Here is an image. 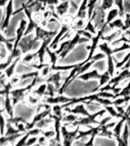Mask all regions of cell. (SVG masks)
Here are the masks:
<instances>
[{
	"label": "cell",
	"instance_id": "cell-1",
	"mask_svg": "<svg viewBox=\"0 0 130 146\" xmlns=\"http://www.w3.org/2000/svg\"><path fill=\"white\" fill-rule=\"evenodd\" d=\"M105 115H107V111L103 107V109H100L94 113H91L87 116H80L78 120H77L72 125H70V126H74V127H80V126H87L88 127L90 125H99L100 120H98L99 118H103Z\"/></svg>",
	"mask_w": 130,
	"mask_h": 146
},
{
	"label": "cell",
	"instance_id": "cell-2",
	"mask_svg": "<svg viewBox=\"0 0 130 146\" xmlns=\"http://www.w3.org/2000/svg\"><path fill=\"white\" fill-rule=\"evenodd\" d=\"M98 50L100 52H103L107 56V71L110 74L111 77L115 76V72H116V67H115V62H114V52L113 47H112L109 45V43L104 41H101L98 46Z\"/></svg>",
	"mask_w": 130,
	"mask_h": 146
},
{
	"label": "cell",
	"instance_id": "cell-3",
	"mask_svg": "<svg viewBox=\"0 0 130 146\" xmlns=\"http://www.w3.org/2000/svg\"><path fill=\"white\" fill-rule=\"evenodd\" d=\"M89 42H91L90 40L85 38V37H83L80 34L75 32V34L73 35L72 37H71V39H69L68 45L66 46V50H64L63 52L59 56V59H61V60H63L76 47V46L84 43H89Z\"/></svg>",
	"mask_w": 130,
	"mask_h": 146
},
{
	"label": "cell",
	"instance_id": "cell-4",
	"mask_svg": "<svg viewBox=\"0 0 130 146\" xmlns=\"http://www.w3.org/2000/svg\"><path fill=\"white\" fill-rule=\"evenodd\" d=\"M80 127H75V129L68 130L66 125H63L61 129L62 146H72L73 143L77 141V137Z\"/></svg>",
	"mask_w": 130,
	"mask_h": 146
},
{
	"label": "cell",
	"instance_id": "cell-5",
	"mask_svg": "<svg viewBox=\"0 0 130 146\" xmlns=\"http://www.w3.org/2000/svg\"><path fill=\"white\" fill-rule=\"evenodd\" d=\"M36 43H40V42L36 40L34 34H28L21 39V40L20 41V43L18 44V48H19L21 50L23 56H24L28 52H33L36 48Z\"/></svg>",
	"mask_w": 130,
	"mask_h": 146
},
{
	"label": "cell",
	"instance_id": "cell-6",
	"mask_svg": "<svg viewBox=\"0 0 130 146\" xmlns=\"http://www.w3.org/2000/svg\"><path fill=\"white\" fill-rule=\"evenodd\" d=\"M59 29L49 30L46 29V27H42L40 25H37V27H36V29L34 31L35 39H36V41H38L40 43L44 40H49V39L53 40Z\"/></svg>",
	"mask_w": 130,
	"mask_h": 146
},
{
	"label": "cell",
	"instance_id": "cell-7",
	"mask_svg": "<svg viewBox=\"0 0 130 146\" xmlns=\"http://www.w3.org/2000/svg\"><path fill=\"white\" fill-rule=\"evenodd\" d=\"M5 12L2 14V21H1V32L4 33L5 30L9 27L11 18L15 15L14 12V0H9L4 9Z\"/></svg>",
	"mask_w": 130,
	"mask_h": 146
},
{
	"label": "cell",
	"instance_id": "cell-8",
	"mask_svg": "<svg viewBox=\"0 0 130 146\" xmlns=\"http://www.w3.org/2000/svg\"><path fill=\"white\" fill-rule=\"evenodd\" d=\"M74 100V98H68L63 94H57L53 97L50 96H45L43 98V103L50 105V106H54V105H63L72 102Z\"/></svg>",
	"mask_w": 130,
	"mask_h": 146
},
{
	"label": "cell",
	"instance_id": "cell-9",
	"mask_svg": "<svg viewBox=\"0 0 130 146\" xmlns=\"http://www.w3.org/2000/svg\"><path fill=\"white\" fill-rule=\"evenodd\" d=\"M51 113H52V110H51L50 107H46V108H44V109L36 112V113L34 115L33 119H32V120L31 122H28L27 125H26L27 131L36 127V124L39 122H40L41 120H43V119L50 116Z\"/></svg>",
	"mask_w": 130,
	"mask_h": 146
},
{
	"label": "cell",
	"instance_id": "cell-10",
	"mask_svg": "<svg viewBox=\"0 0 130 146\" xmlns=\"http://www.w3.org/2000/svg\"><path fill=\"white\" fill-rule=\"evenodd\" d=\"M2 106L4 107V111L5 115L9 116V118L14 117V106L12 100H11L10 92H5L2 96Z\"/></svg>",
	"mask_w": 130,
	"mask_h": 146
},
{
	"label": "cell",
	"instance_id": "cell-11",
	"mask_svg": "<svg viewBox=\"0 0 130 146\" xmlns=\"http://www.w3.org/2000/svg\"><path fill=\"white\" fill-rule=\"evenodd\" d=\"M129 80H130V69H122L120 72H119V73H117V75L112 78L108 84L117 88L119 85H120L122 82Z\"/></svg>",
	"mask_w": 130,
	"mask_h": 146
},
{
	"label": "cell",
	"instance_id": "cell-12",
	"mask_svg": "<svg viewBox=\"0 0 130 146\" xmlns=\"http://www.w3.org/2000/svg\"><path fill=\"white\" fill-rule=\"evenodd\" d=\"M27 25H28V21H27V19L22 18V19L20 21V22L18 24V27H17V29H16L15 31V46H14L13 50L18 49V44L20 43V41L21 40V39H22L23 37H24V36H25Z\"/></svg>",
	"mask_w": 130,
	"mask_h": 146
},
{
	"label": "cell",
	"instance_id": "cell-13",
	"mask_svg": "<svg viewBox=\"0 0 130 146\" xmlns=\"http://www.w3.org/2000/svg\"><path fill=\"white\" fill-rule=\"evenodd\" d=\"M64 111L66 113H74L79 116H87L91 113L89 110L87 108L84 103L78 104L74 107H66L64 108Z\"/></svg>",
	"mask_w": 130,
	"mask_h": 146
},
{
	"label": "cell",
	"instance_id": "cell-14",
	"mask_svg": "<svg viewBox=\"0 0 130 146\" xmlns=\"http://www.w3.org/2000/svg\"><path fill=\"white\" fill-rule=\"evenodd\" d=\"M62 72H53L45 80V82H46V83H51V84H54L58 92H59V89L61 88L62 85L63 84L64 80H65L62 78Z\"/></svg>",
	"mask_w": 130,
	"mask_h": 146
},
{
	"label": "cell",
	"instance_id": "cell-15",
	"mask_svg": "<svg viewBox=\"0 0 130 146\" xmlns=\"http://www.w3.org/2000/svg\"><path fill=\"white\" fill-rule=\"evenodd\" d=\"M103 73H100L99 71L96 68L91 69V70L86 72L84 74L79 75L77 78V79L81 80L82 82H88L91 80H98L100 81L102 78Z\"/></svg>",
	"mask_w": 130,
	"mask_h": 146
},
{
	"label": "cell",
	"instance_id": "cell-16",
	"mask_svg": "<svg viewBox=\"0 0 130 146\" xmlns=\"http://www.w3.org/2000/svg\"><path fill=\"white\" fill-rule=\"evenodd\" d=\"M70 0H66L63 2H60L59 5L55 6V12L60 20L62 18L68 15L69 9H70Z\"/></svg>",
	"mask_w": 130,
	"mask_h": 146
},
{
	"label": "cell",
	"instance_id": "cell-17",
	"mask_svg": "<svg viewBox=\"0 0 130 146\" xmlns=\"http://www.w3.org/2000/svg\"><path fill=\"white\" fill-rule=\"evenodd\" d=\"M123 33L124 32L122 30H115V31H111L108 34H107V35H103L102 36V38H101V41L107 42V43L110 44L113 41H115L116 40L119 38L123 35Z\"/></svg>",
	"mask_w": 130,
	"mask_h": 146
},
{
	"label": "cell",
	"instance_id": "cell-18",
	"mask_svg": "<svg viewBox=\"0 0 130 146\" xmlns=\"http://www.w3.org/2000/svg\"><path fill=\"white\" fill-rule=\"evenodd\" d=\"M125 123H126V119L125 117H123V116L122 118L117 119L116 125H115V126H114L113 130H112L113 132L114 139H118V138L121 136Z\"/></svg>",
	"mask_w": 130,
	"mask_h": 146
},
{
	"label": "cell",
	"instance_id": "cell-19",
	"mask_svg": "<svg viewBox=\"0 0 130 146\" xmlns=\"http://www.w3.org/2000/svg\"><path fill=\"white\" fill-rule=\"evenodd\" d=\"M0 40L2 45H4L6 48L7 51H9V53H11L14 50L15 46V36L12 38H8L4 35V33L1 32V36H0Z\"/></svg>",
	"mask_w": 130,
	"mask_h": 146
},
{
	"label": "cell",
	"instance_id": "cell-20",
	"mask_svg": "<svg viewBox=\"0 0 130 146\" xmlns=\"http://www.w3.org/2000/svg\"><path fill=\"white\" fill-rule=\"evenodd\" d=\"M21 57H18V58H16L15 60L13 61V62L10 65V66L8 67V68L2 72L4 73L5 75L6 76V78L8 79H10L11 78H12L15 75V69L17 68V66L19 64L21 61Z\"/></svg>",
	"mask_w": 130,
	"mask_h": 146
},
{
	"label": "cell",
	"instance_id": "cell-21",
	"mask_svg": "<svg viewBox=\"0 0 130 146\" xmlns=\"http://www.w3.org/2000/svg\"><path fill=\"white\" fill-rule=\"evenodd\" d=\"M119 18V11L116 7H114L112 9L107 11L106 15V21H105V27L107 28V26L109 24L116 20V18Z\"/></svg>",
	"mask_w": 130,
	"mask_h": 146
},
{
	"label": "cell",
	"instance_id": "cell-22",
	"mask_svg": "<svg viewBox=\"0 0 130 146\" xmlns=\"http://www.w3.org/2000/svg\"><path fill=\"white\" fill-rule=\"evenodd\" d=\"M46 91H47V83L44 82L39 84L37 87L34 88L31 93L38 96L39 98H44L45 95H46Z\"/></svg>",
	"mask_w": 130,
	"mask_h": 146
},
{
	"label": "cell",
	"instance_id": "cell-23",
	"mask_svg": "<svg viewBox=\"0 0 130 146\" xmlns=\"http://www.w3.org/2000/svg\"><path fill=\"white\" fill-rule=\"evenodd\" d=\"M36 59H37V55H36V51H34V52H28L27 54L24 55L21 58V62L25 65L30 66V65L34 63Z\"/></svg>",
	"mask_w": 130,
	"mask_h": 146
},
{
	"label": "cell",
	"instance_id": "cell-24",
	"mask_svg": "<svg viewBox=\"0 0 130 146\" xmlns=\"http://www.w3.org/2000/svg\"><path fill=\"white\" fill-rule=\"evenodd\" d=\"M123 27H124L123 18L119 17V18H116V20H114L113 21H112L110 24H109L107 26V28H108V31L111 32L115 30H122L123 31Z\"/></svg>",
	"mask_w": 130,
	"mask_h": 146
},
{
	"label": "cell",
	"instance_id": "cell-25",
	"mask_svg": "<svg viewBox=\"0 0 130 146\" xmlns=\"http://www.w3.org/2000/svg\"><path fill=\"white\" fill-rule=\"evenodd\" d=\"M100 128H101V125H100L93 126L92 133H91V135L89 136L88 141L84 144V146H95L94 145V140H95L96 137L98 136V135L100 133Z\"/></svg>",
	"mask_w": 130,
	"mask_h": 146
},
{
	"label": "cell",
	"instance_id": "cell-26",
	"mask_svg": "<svg viewBox=\"0 0 130 146\" xmlns=\"http://www.w3.org/2000/svg\"><path fill=\"white\" fill-rule=\"evenodd\" d=\"M25 134V133H18V134L11 135V136H2L1 137V145L4 146L8 143H12V142L17 141Z\"/></svg>",
	"mask_w": 130,
	"mask_h": 146
},
{
	"label": "cell",
	"instance_id": "cell-27",
	"mask_svg": "<svg viewBox=\"0 0 130 146\" xmlns=\"http://www.w3.org/2000/svg\"><path fill=\"white\" fill-rule=\"evenodd\" d=\"M42 100H41L40 98H39L38 96L35 95L33 93L29 94L26 97V102L31 106H40Z\"/></svg>",
	"mask_w": 130,
	"mask_h": 146
},
{
	"label": "cell",
	"instance_id": "cell-28",
	"mask_svg": "<svg viewBox=\"0 0 130 146\" xmlns=\"http://www.w3.org/2000/svg\"><path fill=\"white\" fill-rule=\"evenodd\" d=\"M46 54L48 55V57H49V59H50V62L49 63L50 64L51 67H54L55 66L57 65V60L59 59V56L58 55L56 54V51H53L50 48V46L46 49Z\"/></svg>",
	"mask_w": 130,
	"mask_h": 146
},
{
	"label": "cell",
	"instance_id": "cell-29",
	"mask_svg": "<svg viewBox=\"0 0 130 146\" xmlns=\"http://www.w3.org/2000/svg\"><path fill=\"white\" fill-rule=\"evenodd\" d=\"M130 58V50L128 51L127 53L124 56L122 60L119 61L116 58H114V62H115V67H116V70H122L123 68L125 66V65L127 63L128 60Z\"/></svg>",
	"mask_w": 130,
	"mask_h": 146
},
{
	"label": "cell",
	"instance_id": "cell-30",
	"mask_svg": "<svg viewBox=\"0 0 130 146\" xmlns=\"http://www.w3.org/2000/svg\"><path fill=\"white\" fill-rule=\"evenodd\" d=\"M106 111H107V113L113 119H119L123 117V116L121 114L119 113V112L117 111V110L114 106L111 105V106H106V107H103Z\"/></svg>",
	"mask_w": 130,
	"mask_h": 146
},
{
	"label": "cell",
	"instance_id": "cell-31",
	"mask_svg": "<svg viewBox=\"0 0 130 146\" xmlns=\"http://www.w3.org/2000/svg\"><path fill=\"white\" fill-rule=\"evenodd\" d=\"M88 19H82V18H75V21L73 23L72 30L74 31L78 30H83L86 26Z\"/></svg>",
	"mask_w": 130,
	"mask_h": 146
},
{
	"label": "cell",
	"instance_id": "cell-32",
	"mask_svg": "<svg viewBox=\"0 0 130 146\" xmlns=\"http://www.w3.org/2000/svg\"><path fill=\"white\" fill-rule=\"evenodd\" d=\"M80 118L79 116L75 115L74 113H65L62 119V122L65 124L67 123V125H72L73 123H75L78 119Z\"/></svg>",
	"mask_w": 130,
	"mask_h": 146
},
{
	"label": "cell",
	"instance_id": "cell-33",
	"mask_svg": "<svg viewBox=\"0 0 130 146\" xmlns=\"http://www.w3.org/2000/svg\"><path fill=\"white\" fill-rule=\"evenodd\" d=\"M98 136L105 137V138H108V139H114V135L113 131L109 129L106 125H101L100 133L98 135Z\"/></svg>",
	"mask_w": 130,
	"mask_h": 146
},
{
	"label": "cell",
	"instance_id": "cell-34",
	"mask_svg": "<svg viewBox=\"0 0 130 146\" xmlns=\"http://www.w3.org/2000/svg\"><path fill=\"white\" fill-rule=\"evenodd\" d=\"M18 133H22V132H21L20 130L15 126H14V125H12L11 123L8 122L6 130H5V132L3 136H11V135H14L18 134Z\"/></svg>",
	"mask_w": 130,
	"mask_h": 146
},
{
	"label": "cell",
	"instance_id": "cell-35",
	"mask_svg": "<svg viewBox=\"0 0 130 146\" xmlns=\"http://www.w3.org/2000/svg\"><path fill=\"white\" fill-rule=\"evenodd\" d=\"M101 9L106 12L115 7V0H100Z\"/></svg>",
	"mask_w": 130,
	"mask_h": 146
},
{
	"label": "cell",
	"instance_id": "cell-36",
	"mask_svg": "<svg viewBox=\"0 0 130 146\" xmlns=\"http://www.w3.org/2000/svg\"><path fill=\"white\" fill-rule=\"evenodd\" d=\"M123 97H130V80L126 82V84L122 88L120 92L115 96V99L117 98H123Z\"/></svg>",
	"mask_w": 130,
	"mask_h": 146
},
{
	"label": "cell",
	"instance_id": "cell-37",
	"mask_svg": "<svg viewBox=\"0 0 130 146\" xmlns=\"http://www.w3.org/2000/svg\"><path fill=\"white\" fill-rule=\"evenodd\" d=\"M53 123V119H52L50 116H48L46 118L43 119V120H41L40 122H39L37 124H36V127L40 128L41 129H48V126L51 124H52Z\"/></svg>",
	"mask_w": 130,
	"mask_h": 146
},
{
	"label": "cell",
	"instance_id": "cell-38",
	"mask_svg": "<svg viewBox=\"0 0 130 146\" xmlns=\"http://www.w3.org/2000/svg\"><path fill=\"white\" fill-rule=\"evenodd\" d=\"M130 102V97H123V98H117L113 100V104L115 107L123 106L124 104H128Z\"/></svg>",
	"mask_w": 130,
	"mask_h": 146
},
{
	"label": "cell",
	"instance_id": "cell-39",
	"mask_svg": "<svg viewBox=\"0 0 130 146\" xmlns=\"http://www.w3.org/2000/svg\"><path fill=\"white\" fill-rule=\"evenodd\" d=\"M84 30H85V31H87L90 32L91 34H93L94 36L97 35L98 32V31L95 27V25H94V24L93 19H92V18L88 20L87 25L86 26H85V27H84Z\"/></svg>",
	"mask_w": 130,
	"mask_h": 146
},
{
	"label": "cell",
	"instance_id": "cell-40",
	"mask_svg": "<svg viewBox=\"0 0 130 146\" xmlns=\"http://www.w3.org/2000/svg\"><path fill=\"white\" fill-rule=\"evenodd\" d=\"M52 72H52V68H51V66L49 65V66H46V67L42 68L41 70H40V75H39V76H40L42 79L44 80V82H45V80L46 79Z\"/></svg>",
	"mask_w": 130,
	"mask_h": 146
},
{
	"label": "cell",
	"instance_id": "cell-41",
	"mask_svg": "<svg viewBox=\"0 0 130 146\" xmlns=\"http://www.w3.org/2000/svg\"><path fill=\"white\" fill-rule=\"evenodd\" d=\"M42 135H44V136H45L50 141L53 140V139H55L56 135L55 130L53 129V128H51V129H46L43 130V134Z\"/></svg>",
	"mask_w": 130,
	"mask_h": 146
},
{
	"label": "cell",
	"instance_id": "cell-42",
	"mask_svg": "<svg viewBox=\"0 0 130 146\" xmlns=\"http://www.w3.org/2000/svg\"><path fill=\"white\" fill-rule=\"evenodd\" d=\"M130 50V44L128 43H123L120 46L113 48L114 54L119 53V52H124V51H129Z\"/></svg>",
	"mask_w": 130,
	"mask_h": 146
},
{
	"label": "cell",
	"instance_id": "cell-43",
	"mask_svg": "<svg viewBox=\"0 0 130 146\" xmlns=\"http://www.w3.org/2000/svg\"><path fill=\"white\" fill-rule=\"evenodd\" d=\"M58 94V91H57L56 87L54 84H51V83H47V91H46V96H50V97H53Z\"/></svg>",
	"mask_w": 130,
	"mask_h": 146
},
{
	"label": "cell",
	"instance_id": "cell-44",
	"mask_svg": "<svg viewBox=\"0 0 130 146\" xmlns=\"http://www.w3.org/2000/svg\"><path fill=\"white\" fill-rule=\"evenodd\" d=\"M1 135L3 136L6 130V126L8 124V119H7L6 115H5L3 113V112H2V118H1Z\"/></svg>",
	"mask_w": 130,
	"mask_h": 146
},
{
	"label": "cell",
	"instance_id": "cell-45",
	"mask_svg": "<svg viewBox=\"0 0 130 146\" xmlns=\"http://www.w3.org/2000/svg\"><path fill=\"white\" fill-rule=\"evenodd\" d=\"M43 129H41L40 128L35 127L34 129H31L27 131V133L30 135V137H39L40 135L43 134Z\"/></svg>",
	"mask_w": 130,
	"mask_h": 146
},
{
	"label": "cell",
	"instance_id": "cell-46",
	"mask_svg": "<svg viewBox=\"0 0 130 146\" xmlns=\"http://www.w3.org/2000/svg\"><path fill=\"white\" fill-rule=\"evenodd\" d=\"M123 22H124V27H123V31L125 32L130 30V14L125 13L124 18H123Z\"/></svg>",
	"mask_w": 130,
	"mask_h": 146
},
{
	"label": "cell",
	"instance_id": "cell-47",
	"mask_svg": "<svg viewBox=\"0 0 130 146\" xmlns=\"http://www.w3.org/2000/svg\"><path fill=\"white\" fill-rule=\"evenodd\" d=\"M30 135H28V133L26 132L23 136L21 137L20 139L16 141L15 145L14 146H26V143H27V139H28Z\"/></svg>",
	"mask_w": 130,
	"mask_h": 146
},
{
	"label": "cell",
	"instance_id": "cell-48",
	"mask_svg": "<svg viewBox=\"0 0 130 146\" xmlns=\"http://www.w3.org/2000/svg\"><path fill=\"white\" fill-rule=\"evenodd\" d=\"M75 32H76V33H78V34H80L81 36H83V37H85V38L88 39V40H91V39L93 38L94 35L93 34H91L90 32L87 31H85V30H78V31H75Z\"/></svg>",
	"mask_w": 130,
	"mask_h": 146
},
{
	"label": "cell",
	"instance_id": "cell-49",
	"mask_svg": "<svg viewBox=\"0 0 130 146\" xmlns=\"http://www.w3.org/2000/svg\"><path fill=\"white\" fill-rule=\"evenodd\" d=\"M9 81L13 87H15L16 85H18V84H20L21 82H22V80L21 78L20 75H14L12 78H11L10 79H9Z\"/></svg>",
	"mask_w": 130,
	"mask_h": 146
},
{
	"label": "cell",
	"instance_id": "cell-50",
	"mask_svg": "<svg viewBox=\"0 0 130 146\" xmlns=\"http://www.w3.org/2000/svg\"><path fill=\"white\" fill-rule=\"evenodd\" d=\"M49 143H50V141L43 135L38 137V141H37L38 146H46Z\"/></svg>",
	"mask_w": 130,
	"mask_h": 146
},
{
	"label": "cell",
	"instance_id": "cell-51",
	"mask_svg": "<svg viewBox=\"0 0 130 146\" xmlns=\"http://www.w3.org/2000/svg\"><path fill=\"white\" fill-rule=\"evenodd\" d=\"M38 137H29L27 139L26 146H35L37 144Z\"/></svg>",
	"mask_w": 130,
	"mask_h": 146
},
{
	"label": "cell",
	"instance_id": "cell-52",
	"mask_svg": "<svg viewBox=\"0 0 130 146\" xmlns=\"http://www.w3.org/2000/svg\"><path fill=\"white\" fill-rule=\"evenodd\" d=\"M59 0H46L45 5L47 6H56L57 5L59 4Z\"/></svg>",
	"mask_w": 130,
	"mask_h": 146
},
{
	"label": "cell",
	"instance_id": "cell-53",
	"mask_svg": "<svg viewBox=\"0 0 130 146\" xmlns=\"http://www.w3.org/2000/svg\"><path fill=\"white\" fill-rule=\"evenodd\" d=\"M124 11L130 14V0H124Z\"/></svg>",
	"mask_w": 130,
	"mask_h": 146
},
{
	"label": "cell",
	"instance_id": "cell-54",
	"mask_svg": "<svg viewBox=\"0 0 130 146\" xmlns=\"http://www.w3.org/2000/svg\"><path fill=\"white\" fill-rule=\"evenodd\" d=\"M123 117H125L126 120L130 117V102L128 104L126 107H125V112L123 115Z\"/></svg>",
	"mask_w": 130,
	"mask_h": 146
},
{
	"label": "cell",
	"instance_id": "cell-55",
	"mask_svg": "<svg viewBox=\"0 0 130 146\" xmlns=\"http://www.w3.org/2000/svg\"><path fill=\"white\" fill-rule=\"evenodd\" d=\"M46 146H62V144L61 142H59V141H56L55 139H53L52 141H50V143L48 144Z\"/></svg>",
	"mask_w": 130,
	"mask_h": 146
},
{
	"label": "cell",
	"instance_id": "cell-56",
	"mask_svg": "<svg viewBox=\"0 0 130 146\" xmlns=\"http://www.w3.org/2000/svg\"><path fill=\"white\" fill-rule=\"evenodd\" d=\"M123 69H130V58L128 60L127 63L125 64V66L123 68Z\"/></svg>",
	"mask_w": 130,
	"mask_h": 146
},
{
	"label": "cell",
	"instance_id": "cell-57",
	"mask_svg": "<svg viewBox=\"0 0 130 146\" xmlns=\"http://www.w3.org/2000/svg\"><path fill=\"white\" fill-rule=\"evenodd\" d=\"M124 34H125V36H127L128 38L130 40V30H129V31H127L124 32Z\"/></svg>",
	"mask_w": 130,
	"mask_h": 146
},
{
	"label": "cell",
	"instance_id": "cell-58",
	"mask_svg": "<svg viewBox=\"0 0 130 146\" xmlns=\"http://www.w3.org/2000/svg\"><path fill=\"white\" fill-rule=\"evenodd\" d=\"M35 0H27V3H26V5H28L31 4L32 2H34Z\"/></svg>",
	"mask_w": 130,
	"mask_h": 146
},
{
	"label": "cell",
	"instance_id": "cell-59",
	"mask_svg": "<svg viewBox=\"0 0 130 146\" xmlns=\"http://www.w3.org/2000/svg\"><path fill=\"white\" fill-rule=\"evenodd\" d=\"M126 123H127L128 125H129V129H130V117L127 120H126Z\"/></svg>",
	"mask_w": 130,
	"mask_h": 146
},
{
	"label": "cell",
	"instance_id": "cell-60",
	"mask_svg": "<svg viewBox=\"0 0 130 146\" xmlns=\"http://www.w3.org/2000/svg\"><path fill=\"white\" fill-rule=\"evenodd\" d=\"M60 2H63V1H66V0H59Z\"/></svg>",
	"mask_w": 130,
	"mask_h": 146
}]
</instances>
